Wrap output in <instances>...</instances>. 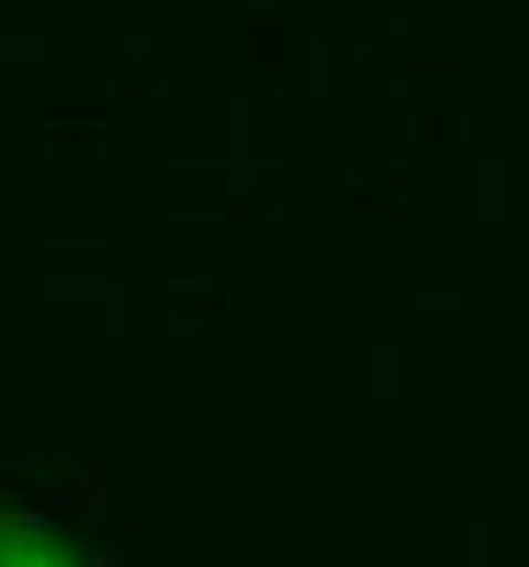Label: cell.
Here are the masks:
<instances>
[{"label": "cell", "mask_w": 529, "mask_h": 567, "mask_svg": "<svg viewBox=\"0 0 529 567\" xmlns=\"http://www.w3.org/2000/svg\"><path fill=\"white\" fill-rule=\"evenodd\" d=\"M477 213H485V219L507 213V167H491V159L477 167Z\"/></svg>", "instance_id": "obj_4"}, {"label": "cell", "mask_w": 529, "mask_h": 567, "mask_svg": "<svg viewBox=\"0 0 529 567\" xmlns=\"http://www.w3.org/2000/svg\"><path fill=\"white\" fill-rule=\"evenodd\" d=\"M0 477H8V470H0Z\"/></svg>", "instance_id": "obj_6"}, {"label": "cell", "mask_w": 529, "mask_h": 567, "mask_svg": "<svg viewBox=\"0 0 529 567\" xmlns=\"http://www.w3.org/2000/svg\"><path fill=\"white\" fill-rule=\"evenodd\" d=\"M45 296H53V303H106V333H114V341L129 333V318H122V303H129V296H122L114 280H91V272H53V280H45Z\"/></svg>", "instance_id": "obj_1"}, {"label": "cell", "mask_w": 529, "mask_h": 567, "mask_svg": "<svg viewBox=\"0 0 529 567\" xmlns=\"http://www.w3.org/2000/svg\"><path fill=\"white\" fill-rule=\"evenodd\" d=\"M106 492H114V462H106V454H91L84 470L53 492V507H45V515H98V507H106Z\"/></svg>", "instance_id": "obj_2"}, {"label": "cell", "mask_w": 529, "mask_h": 567, "mask_svg": "<svg viewBox=\"0 0 529 567\" xmlns=\"http://www.w3.org/2000/svg\"><path fill=\"white\" fill-rule=\"evenodd\" d=\"M371 393H378V401L401 393V341H378V349H371Z\"/></svg>", "instance_id": "obj_3"}, {"label": "cell", "mask_w": 529, "mask_h": 567, "mask_svg": "<svg viewBox=\"0 0 529 567\" xmlns=\"http://www.w3.org/2000/svg\"><path fill=\"white\" fill-rule=\"evenodd\" d=\"M469 567H491V529L485 523L469 529Z\"/></svg>", "instance_id": "obj_5"}]
</instances>
